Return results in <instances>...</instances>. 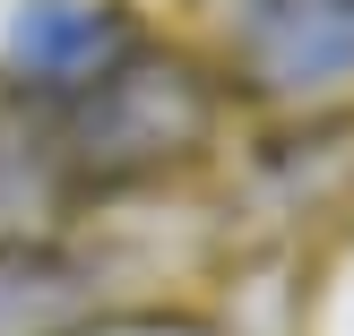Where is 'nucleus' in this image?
Returning <instances> with one entry per match:
<instances>
[{
  "mask_svg": "<svg viewBox=\"0 0 354 336\" xmlns=\"http://www.w3.org/2000/svg\"><path fill=\"white\" fill-rule=\"evenodd\" d=\"M9 52H17V69H26V86L44 95V86H86L104 61L130 52V34H121V17L95 9V0H35V9H17Z\"/></svg>",
  "mask_w": 354,
  "mask_h": 336,
  "instance_id": "nucleus-4",
  "label": "nucleus"
},
{
  "mask_svg": "<svg viewBox=\"0 0 354 336\" xmlns=\"http://www.w3.org/2000/svg\"><path fill=\"white\" fill-rule=\"evenodd\" d=\"M207 130H216L207 78L190 61H173V52H138V43L121 61H104L86 86H69V103H61V147H69L78 199L147 181V172L199 155Z\"/></svg>",
  "mask_w": 354,
  "mask_h": 336,
  "instance_id": "nucleus-1",
  "label": "nucleus"
},
{
  "mask_svg": "<svg viewBox=\"0 0 354 336\" xmlns=\"http://www.w3.org/2000/svg\"><path fill=\"white\" fill-rule=\"evenodd\" d=\"M242 69H251V86H277V95L354 78V0H251Z\"/></svg>",
  "mask_w": 354,
  "mask_h": 336,
  "instance_id": "nucleus-3",
  "label": "nucleus"
},
{
  "mask_svg": "<svg viewBox=\"0 0 354 336\" xmlns=\"http://www.w3.org/2000/svg\"><path fill=\"white\" fill-rule=\"evenodd\" d=\"M69 199L78 181H69V147H61V103L35 95L26 78H0V250L61 224Z\"/></svg>",
  "mask_w": 354,
  "mask_h": 336,
  "instance_id": "nucleus-2",
  "label": "nucleus"
}]
</instances>
